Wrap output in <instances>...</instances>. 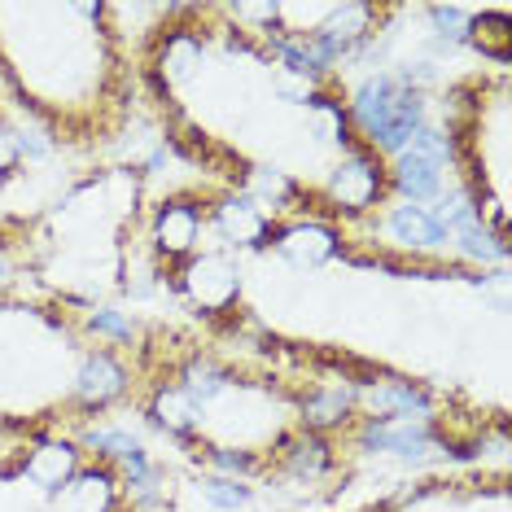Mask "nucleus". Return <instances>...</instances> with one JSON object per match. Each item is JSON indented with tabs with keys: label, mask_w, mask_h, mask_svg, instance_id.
Listing matches in <instances>:
<instances>
[{
	"label": "nucleus",
	"mask_w": 512,
	"mask_h": 512,
	"mask_svg": "<svg viewBox=\"0 0 512 512\" xmlns=\"http://www.w3.org/2000/svg\"><path fill=\"white\" fill-rule=\"evenodd\" d=\"M180 289L193 307L206 311V316H224L241 294V267L224 250L193 254V259L180 267Z\"/></svg>",
	"instance_id": "f257e3e1"
},
{
	"label": "nucleus",
	"mask_w": 512,
	"mask_h": 512,
	"mask_svg": "<svg viewBox=\"0 0 512 512\" xmlns=\"http://www.w3.org/2000/svg\"><path fill=\"white\" fill-rule=\"evenodd\" d=\"M381 193H386V167H381V158L364 145H351L329 176V202L342 215H364L381 202Z\"/></svg>",
	"instance_id": "f03ea898"
},
{
	"label": "nucleus",
	"mask_w": 512,
	"mask_h": 512,
	"mask_svg": "<svg viewBox=\"0 0 512 512\" xmlns=\"http://www.w3.org/2000/svg\"><path fill=\"white\" fill-rule=\"evenodd\" d=\"M355 403L368 412V421H434V399L403 377L359 381Z\"/></svg>",
	"instance_id": "7ed1b4c3"
},
{
	"label": "nucleus",
	"mask_w": 512,
	"mask_h": 512,
	"mask_svg": "<svg viewBox=\"0 0 512 512\" xmlns=\"http://www.w3.org/2000/svg\"><path fill=\"white\" fill-rule=\"evenodd\" d=\"M5 464H9V473H14L18 482L36 486L40 495H57L79 473V447H71V442L40 438L36 447L18 451V456L5 460Z\"/></svg>",
	"instance_id": "20e7f679"
},
{
	"label": "nucleus",
	"mask_w": 512,
	"mask_h": 512,
	"mask_svg": "<svg viewBox=\"0 0 512 512\" xmlns=\"http://www.w3.org/2000/svg\"><path fill=\"white\" fill-rule=\"evenodd\" d=\"M211 224L232 250H259V246L272 241V232H276L272 215H267L263 206L254 202V197H246V193L219 197V202L211 206Z\"/></svg>",
	"instance_id": "39448f33"
},
{
	"label": "nucleus",
	"mask_w": 512,
	"mask_h": 512,
	"mask_svg": "<svg viewBox=\"0 0 512 512\" xmlns=\"http://www.w3.org/2000/svg\"><path fill=\"white\" fill-rule=\"evenodd\" d=\"M206 232V211L189 197H176V202H162V211L154 215V250L158 259L180 263L193 259V250L202 246Z\"/></svg>",
	"instance_id": "423d86ee"
},
{
	"label": "nucleus",
	"mask_w": 512,
	"mask_h": 512,
	"mask_svg": "<svg viewBox=\"0 0 512 512\" xmlns=\"http://www.w3.org/2000/svg\"><path fill=\"white\" fill-rule=\"evenodd\" d=\"M359 447L390 451V456H403V460H425L442 442L429 421H364L359 425Z\"/></svg>",
	"instance_id": "0eeeda50"
},
{
	"label": "nucleus",
	"mask_w": 512,
	"mask_h": 512,
	"mask_svg": "<svg viewBox=\"0 0 512 512\" xmlns=\"http://www.w3.org/2000/svg\"><path fill=\"white\" fill-rule=\"evenodd\" d=\"M272 246L294 267H324L329 259H337V250H342L337 246V228L324 224V219H294V224H281L272 232Z\"/></svg>",
	"instance_id": "6e6552de"
},
{
	"label": "nucleus",
	"mask_w": 512,
	"mask_h": 512,
	"mask_svg": "<svg viewBox=\"0 0 512 512\" xmlns=\"http://www.w3.org/2000/svg\"><path fill=\"white\" fill-rule=\"evenodd\" d=\"M399 92H403V79L399 75H368L364 84L355 88V97H351V106H346V119H351L359 132H364V149L377 141L381 132H386V123H390V114L394 106H399Z\"/></svg>",
	"instance_id": "1a4fd4ad"
},
{
	"label": "nucleus",
	"mask_w": 512,
	"mask_h": 512,
	"mask_svg": "<svg viewBox=\"0 0 512 512\" xmlns=\"http://www.w3.org/2000/svg\"><path fill=\"white\" fill-rule=\"evenodd\" d=\"M127 394V368L114 359L110 351H92L84 355V364H79V377H75V399L88 407V412H101V407H110L114 399H123Z\"/></svg>",
	"instance_id": "9d476101"
},
{
	"label": "nucleus",
	"mask_w": 512,
	"mask_h": 512,
	"mask_svg": "<svg viewBox=\"0 0 512 512\" xmlns=\"http://www.w3.org/2000/svg\"><path fill=\"white\" fill-rule=\"evenodd\" d=\"M386 189L407 197V206L434 202V197H442V167H434V162L421 154H412V149H403V154H394L390 171H386Z\"/></svg>",
	"instance_id": "9b49d317"
},
{
	"label": "nucleus",
	"mask_w": 512,
	"mask_h": 512,
	"mask_svg": "<svg viewBox=\"0 0 512 512\" xmlns=\"http://www.w3.org/2000/svg\"><path fill=\"white\" fill-rule=\"evenodd\" d=\"M381 228H386V237L394 241V246H403V250H438V246H447V232H442V224L425 211V206H394Z\"/></svg>",
	"instance_id": "f8f14e48"
},
{
	"label": "nucleus",
	"mask_w": 512,
	"mask_h": 512,
	"mask_svg": "<svg viewBox=\"0 0 512 512\" xmlns=\"http://www.w3.org/2000/svg\"><path fill=\"white\" fill-rule=\"evenodd\" d=\"M53 499H57V512H110L114 477L106 469H88V473L79 469Z\"/></svg>",
	"instance_id": "ddd939ff"
},
{
	"label": "nucleus",
	"mask_w": 512,
	"mask_h": 512,
	"mask_svg": "<svg viewBox=\"0 0 512 512\" xmlns=\"http://www.w3.org/2000/svg\"><path fill=\"white\" fill-rule=\"evenodd\" d=\"M202 412L206 407L189 399L180 386H162L154 394V403H149V421H154L158 429H167L171 438H189L197 434V425H202Z\"/></svg>",
	"instance_id": "4468645a"
},
{
	"label": "nucleus",
	"mask_w": 512,
	"mask_h": 512,
	"mask_svg": "<svg viewBox=\"0 0 512 512\" xmlns=\"http://www.w3.org/2000/svg\"><path fill=\"white\" fill-rule=\"evenodd\" d=\"M355 412V386H333V390H316L302 399V425L311 434H329V429H342Z\"/></svg>",
	"instance_id": "2eb2a0df"
},
{
	"label": "nucleus",
	"mask_w": 512,
	"mask_h": 512,
	"mask_svg": "<svg viewBox=\"0 0 512 512\" xmlns=\"http://www.w3.org/2000/svg\"><path fill=\"white\" fill-rule=\"evenodd\" d=\"M202 57H206V49L193 31H171V36H162V44H158V75L167 79V88L184 84V79L202 66Z\"/></svg>",
	"instance_id": "dca6fc26"
},
{
	"label": "nucleus",
	"mask_w": 512,
	"mask_h": 512,
	"mask_svg": "<svg viewBox=\"0 0 512 512\" xmlns=\"http://www.w3.org/2000/svg\"><path fill=\"white\" fill-rule=\"evenodd\" d=\"M285 456V473L289 477H298V482H316V477H324L333 469V447H329V438L324 434H302V438H294L289 447L281 451Z\"/></svg>",
	"instance_id": "f3484780"
},
{
	"label": "nucleus",
	"mask_w": 512,
	"mask_h": 512,
	"mask_svg": "<svg viewBox=\"0 0 512 512\" xmlns=\"http://www.w3.org/2000/svg\"><path fill=\"white\" fill-rule=\"evenodd\" d=\"M180 390L206 407V403H215L219 394L232 390V372L211 355H193L189 364L180 368Z\"/></svg>",
	"instance_id": "a211bd4d"
},
{
	"label": "nucleus",
	"mask_w": 512,
	"mask_h": 512,
	"mask_svg": "<svg viewBox=\"0 0 512 512\" xmlns=\"http://www.w3.org/2000/svg\"><path fill=\"white\" fill-rule=\"evenodd\" d=\"M464 40H469L482 57H495L499 66H508V57H512V22H508L504 9L473 14L469 18V31H464Z\"/></svg>",
	"instance_id": "6ab92c4d"
},
{
	"label": "nucleus",
	"mask_w": 512,
	"mask_h": 512,
	"mask_svg": "<svg viewBox=\"0 0 512 512\" xmlns=\"http://www.w3.org/2000/svg\"><path fill=\"white\" fill-rule=\"evenodd\" d=\"M307 127L320 145L351 149V119H346V106L333 97H324V92H316V97L307 101Z\"/></svg>",
	"instance_id": "aec40b11"
},
{
	"label": "nucleus",
	"mask_w": 512,
	"mask_h": 512,
	"mask_svg": "<svg viewBox=\"0 0 512 512\" xmlns=\"http://www.w3.org/2000/svg\"><path fill=\"white\" fill-rule=\"evenodd\" d=\"M246 197L263 206V211H285L298 202V184L276 167H250L246 171Z\"/></svg>",
	"instance_id": "412c9836"
},
{
	"label": "nucleus",
	"mask_w": 512,
	"mask_h": 512,
	"mask_svg": "<svg viewBox=\"0 0 512 512\" xmlns=\"http://www.w3.org/2000/svg\"><path fill=\"white\" fill-rule=\"evenodd\" d=\"M451 241L460 246V254H469V259H477V263H504L508 259L504 232L486 228V219H482V224H469V228L451 232Z\"/></svg>",
	"instance_id": "4be33fe9"
},
{
	"label": "nucleus",
	"mask_w": 512,
	"mask_h": 512,
	"mask_svg": "<svg viewBox=\"0 0 512 512\" xmlns=\"http://www.w3.org/2000/svg\"><path fill=\"white\" fill-rule=\"evenodd\" d=\"M197 495H202L215 512H237L254 499V491L241 482V477H224V473H206L202 482H197Z\"/></svg>",
	"instance_id": "5701e85b"
},
{
	"label": "nucleus",
	"mask_w": 512,
	"mask_h": 512,
	"mask_svg": "<svg viewBox=\"0 0 512 512\" xmlns=\"http://www.w3.org/2000/svg\"><path fill=\"white\" fill-rule=\"evenodd\" d=\"M412 154H421V158H429L434 167H447V162H456L460 158V149H456V136L447 132V127H421V132L412 136Z\"/></svg>",
	"instance_id": "b1692460"
},
{
	"label": "nucleus",
	"mask_w": 512,
	"mask_h": 512,
	"mask_svg": "<svg viewBox=\"0 0 512 512\" xmlns=\"http://www.w3.org/2000/svg\"><path fill=\"white\" fill-rule=\"evenodd\" d=\"M84 447L88 451H101L106 460H127L132 451H141V442H136L127 429H84Z\"/></svg>",
	"instance_id": "393cba45"
},
{
	"label": "nucleus",
	"mask_w": 512,
	"mask_h": 512,
	"mask_svg": "<svg viewBox=\"0 0 512 512\" xmlns=\"http://www.w3.org/2000/svg\"><path fill=\"white\" fill-rule=\"evenodd\" d=\"M202 451L224 477H246V473L259 469V456H254V451H237V447H202Z\"/></svg>",
	"instance_id": "a878e982"
},
{
	"label": "nucleus",
	"mask_w": 512,
	"mask_h": 512,
	"mask_svg": "<svg viewBox=\"0 0 512 512\" xmlns=\"http://www.w3.org/2000/svg\"><path fill=\"white\" fill-rule=\"evenodd\" d=\"M88 329L101 333V337H110V342H132L136 324L127 320L123 311H114V307H97V311H88Z\"/></svg>",
	"instance_id": "bb28decb"
},
{
	"label": "nucleus",
	"mask_w": 512,
	"mask_h": 512,
	"mask_svg": "<svg viewBox=\"0 0 512 512\" xmlns=\"http://www.w3.org/2000/svg\"><path fill=\"white\" fill-rule=\"evenodd\" d=\"M429 18H434V31H438V40L442 44H451V40H464V31H469V9H460V5H434L429 9Z\"/></svg>",
	"instance_id": "cd10ccee"
},
{
	"label": "nucleus",
	"mask_w": 512,
	"mask_h": 512,
	"mask_svg": "<svg viewBox=\"0 0 512 512\" xmlns=\"http://www.w3.org/2000/svg\"><path fill=\"white\" fill-rule=\"evenodd\" d=\"M272 88H276V97H281V101H289V106H307V101L320 92L316 79H302V75H289V71H276Z\"/></svg>",
	"instance_id": "c85d7f7f"
},
{
	"label": "nucleus",
	"mask_w": 512,
	"mask_h": 512,
	"mask_svg": "<svg viewBox=\"0 0 512 512\" xmlns=\"http://www.w3.org/2000/svg\"><path fill=\"white\" fill-rule=\"evenodd\" d=\"M149 512H162V508H149Z\"/></svg>",
	"instance_id": "c756f323"
}]
</instances>
